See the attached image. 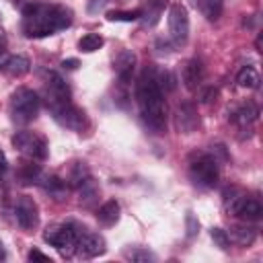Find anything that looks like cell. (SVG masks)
I'll return each instance as SVG.
<instances>
[{
	"mask_svg": "<svg viewBox=\"0 0 263 263\" xmlns=\"http://www.w3.org/2000/svg\"><path fill=\"white\" fill-rule=\"evenodd\" d=\"M107 18H109V21L132 23V21L142 18V10H140V8H136V10H111V12H107Z\"/></svg>",
	"mask_w": 263,
	"mask_h": 263,
	"instance_id": "obj_24",
	"label": "cell"
},
{
	"mask_svg": "<svg viewBox=\"0 0 263 263\" xmlns=\"http://www.w3.org/2000/svg\"><path fill=\"white\" fill-rule=\"evenodd\" d=\"M14 218H16V224L23 230H33L39 224V208H37V203L27 195L18 197L16 205H14Z\"/></svg>",
	"mask_w": 263,
	"mask_h": 263,
	"instance_id": "obj_9",
	"label": "cell"
},
{
	"mask_svg": "<svg viewBox=\"0 0 263 263\" xmlns=\"http://www.w3.org/2000/svg\"><path fill=\"white\" fill-rule=\"evenodd\" d=\"M236 216L242 218V220H259V218L263 216V205H261L257 199L245 195L242 203H240L238 210H236Z\"/></svg>",
	"mask_w": 263,
	"mask_h": 263,
	"instance_id": "obj_17",
	"label": "cell"
},
{
	"mask_svg": "<svg viewBox=\"0 0 263 263\" xmlns=\"http://www.w3.org/2000/svg\"><path fill=\"white\" fill-rule=\"evenodd\" d=\"M29 68H31V62H29V58L27 55H10L8 60H6V64H4V70H6V74H10V76H23V74H27L29 72Z\"/></svg>",
	"mask_w": 263,
	"mask_h": 263,
	"instance_id": "obj_19",
	"label": "cell"
},
{
	"mask_svg": "<svg viewBox=\"0 0 263 263\" xmlns=\"http://www.w3.org/2000/svg\"><path fill=\"white\" fill-rule=\"evenodd\" d=\"M160 12H162L160 2H156L154 6H148V10H146V12L142 10V16H144V27H152V25H156V23H158V18H160Z\"/></svg>",
	"mask_w": 263,
	"mask_h": 263,
	"instance_id": "obj_26",
	"label": "cell"
},
{
	"mask_svg": "<svg viewBox=\"0 0 263 263\" xmlns=\"http://www.w3.org/2000/svg\"><path fill=\"white\" fill-rule=\"evenodd\" d=\"M70 86L58 72H47L45 82V105L47 103H66L70 101Z\"/></svg>",
	"mask_w": 263,
	"mask_h": 263,
	"instance_id": "obj_11",
	"label": "cell"
},
{
	"mask_svg": "<svg viewBox=\"0 0 263 263\" xmlns=\"http://www.w3.org/2000/svg\"><path fill=\"white\" fill-rule=\"evenodd\" d=\"M29 261H45V263L49 261V263H51V259H49L47 255H43L41 251H37V249H31V251H29Z\"/></svg>",
	"mask_w": 263,
	"mask_h": 263,
	"instance_id": "obj_30",
	"label": "cell"
},
{
	"mask_svg": "<svg viewBox=\"0 0 263 263\" xmlns=\"http://www.w3.org/2000/svg\"><path fill=\"white\" fill-rule=\"evenodd\" d=\"M195 4L208 21H218L222 14V0H195Z\"/></svg>",
	"mask_w": 263,
	"mask_h": 263,
	"instance_id": "obj_21",
	"label": "cell"
},
{
	"mask_svg": "<svg viewBox=\"0 0 263 263\" xmlns=\"http://www.w3.org/2000/svg\"><path fill=\"white\" fill-rule=\"evenodd\" d=\"M6 259V249H4V242L0 240V261H4Z\"/></svg>",
	"mask_w": 263,
	"mask_h": 263,
	"instance_id": "obj_34",
	"label": "cell"
},
{
	"mask_svg": "<svg viewBox=\"0 0 263 263\" xmlns=\"http://www.w3.org/2000/svg\"><path fill=\"white\" fill-rule=\"evenodd\" d=\"M80 226L74 224V222H68V224H55L51 228H47L43 232V238L55 247L62 255H70L74 249H76V240H78V234H80Z\"/></svg>",
	"mask_w": 263,
	"mask_h": 263,
	"instance_id": "obj_5",
	"label": "cell"
},
{
	"mask_svg": "<svg viewBox=\"0 0 263 263\" xmlns=\"http://www.w3.org/2000/svg\"><path fill=\"white\" fill-rule=\"evenodd\" d=\"M6 168H8V160H6V154H4V150L0 148V177L6 173Z\"/></svg>",
	"mask_w": 263,
	"mask_h": 263,
	"instance_id": "obj_31",
	"label": "cell"
},
{
	"mask_svg": "<svg viewBox=\"0 0 263 263\" xmlns=\"http://www.w3.org/2000/svg\"><path fill=\"white\" fill-rule=\"evenodd\" d=\"M236 82H238V86H242V88H257V86H259V74H257V70H255L253 66H245V68L238 72Z\"/></svg>",
	"mask_w": 263,
	"mask_h": 263,
	"instance_id": "obj_22",
	"label": "cell"
},
{
	"mask_svg": "<svg viewBox=\"0 0 263 263\" xmlns=\"http://www.w3.org/2000/svg\"><path fill=\"white\" fill-rule=\"evenodd\" d=\"M210 236H212V240L222 249V251H226L228 247H230V238H228V232L226 230H222V228H212L210 230Z\"/></svg>",
	"mask_w": 263,
	"mask_h": 263,
	"instance_id": "obj_27",
	"label": "cell"
},
{
	"mask_svg": "<svg viewBox=\"0 0 263 263\" xmlns=\"http://www.w3.org/2000/svg\"><path fill=\"white\" fill-rule=\"evenodd\" d=\"M228 238L232 242H236L238 247H249L257 238V228L255 226H247V224H236V226L230 228Z\"/></svg>",
	"mask_w": 263,
	"mask_h": 263,
	"instance_id": "obj_16",
	"label": "cell"
},
{
	"mask_svg": "<svg viewBox=\"0 0 263 263\" xmlns=\"http://www.w3.org/2000/svg\"><path fill=\"white\" fill-rule=\"evenodd\" d=\"M156 45L160 47V49H158V53H168V51H171V45H168L166 41L162 43V39H158V41H156Z\"/></svg>",
	"mask_w": 263,
	"mask_h": 263,
	"instance_id": "obj_33",
	"label": "cell"
},
{
	"mask_svg": "<svg viewBox=\"0 0 263 263\" xmlns=\"http://www.w3.org/2000/svg\"><path fill=\"white\" fill-rule=\"evenodd\" d=\"M12 146L21 154H25L27 158H31V160H45L47 154H49L47 140L43 136L35 134V132H27V129L16 132L12 136Z\"/></svg>",
	"mask_w": 263,
	"mask_h": 263,
	"instance_id": "obj_6",
	"label": "cell"
},
{
	"mask_svg": "<svg viewBox=\"0 0 263 263\" xmlns=\"http://www.w3.org/2000/svg\"><path fill=\"white\" fill-rule=\"evenodd\" d=\"M47 109L51 111L53 119L68 127V129H74V132H80L84 129L86 125V119H84V111H80L76 105H72V101H66V103H47Z\"/></svg>",
	"mask_w": 263,
	"mask_h": 263,
	"instance_id": "obj_7",
	"label": "cell"
},
{
	"mask_svg": "<svg viewBox=\"0 0 263 263\" xmlns=\"http://www.w3.org/2000/svg\"><path fill=\"white\" fill-rule=\"evenodd\" d=\"M181 78H183V84L187 90H197L203 82V66L197 58L185 62L183 66V72H181Z\"/></svg>",
	"mask_w": 263,
	"mask_h": 263,
	"instance_id": "obj_13",
	"label": "cell"
},
{
	"mask_svg": "<svg viewBox=\"0 0 263 263\" xmlns=\"http://www.w3.org/2000/svg\"><path fill=\"white\" fill-rule=\"evenodd\" d=\"M257 117H259V109H257V105L251 103V101H247L245 105H240L238 109H234V111L230 113V119H232L236 125H240V127L251 125L253 121H257Z\"/></svg>",
	"mask_w": 263,
	"mask_h": 263,
	"instance_id": "obj_15",
	"label": "cell"
},
{
	"mask_svg": "<svg viewBox=\"0 0 263 263\" xmlns=\"http://www.w3.org/2000/svg\"><path fill=\"white\" fill-rule=\"evenodd\" d=\"M168 35L177 45L185 43L189 37V14L181 2H175L168 8Z\"/></svg>",
	"mask_w": 263,
	"mask_h": 263,
	"instance_id": "obj_8",
	"label": "cell"
},
{
	"mask_svg": "<svg viewBox=\"0 0 263 263\" xmlns=\"http://www.w3.org/2000/svg\"><path fill=\"white\" fill-rule=\"evenodd\" d=\"M99 47H103V37H101L99 33H88V35H84V37L78 41V49L84 51V53L97 51Z\"/></svg>",
	"mask_w": 263,
	"mask_h": 263,
	"instance_id": "obj_23",
	"label": "cell"
},
{
	"mask_svg": "<svg viewBox=\"0 0 263 263\" xmlns=\"http://www.w3.org/2000/svg\"><path fill=\"white\" fill-rule=\"evenodd\" d=\"M152 76H154V82L158 84V88H160L162 92H171V90L177 88V78H175L173 72L162 70V68H158V70L152 68Z\"/></svg>",
	"mask_w": 263,
	"mask_h": 263,
	"instance_id": "obj_20",
	"label": "cell"
},
{
	"mask_svg": "<svg viewBox=\"0 0 263 263\" xmlns=\"http://www.w3.org/2000/svg\"><path fill=\"white\" fill-rule=\"evenodd\" d=\"M134 66H136V53L132 49H123V51L117 53V58L113 60V70L119 76V82L121 84H125L132 78Z\"/></svg>",
	"mask_w": 263,
	"mask_h": 263,
	"instance_id": "obj_14",
	"label": "cell"
},
{
	"mask_svg": "<svg viewBox=\"0 0 263 263\" xmlns=\"http://www.w3.org/2000/svg\"><path fill=\"white\" fill-rule=\"evenodd\" d=\"M72 25V12L66 6L47 2H29L23 8V33L27 37L39 39L53 35Z\"/></svg>",
	"mask_w": 263,
	"mask_h": 263,
	"instance_id": "obj_1",
	"label": "cell"
},
{
	"mask_svg": "<svg viewBox=\"0 0 263 263\" xmlns=\"http://www.w3.org/2000/svg\"><path fill=\"white\" fill-rule=\"evenodd\" d=\"M136 101L140 107L142 121L154 134H164L166 129V103L164 92L158 88L152 76V68H146L136 84Z\"/></svg>",
	"mask_w": 263,
	"mask_h": 263,
	"instance_id": "obj_2",
	"label": "cell"
},
{
	"mask_svg": "<svg viewBox=\"0 0 263 263\" xmlns=\"http://www.w3.org/2000/svg\"><path fill=\"white\" fill-rule=\"evenodd\" d=\"M62 66H64L66 70H74V68H78V60H74V58H72V60H64Z\"/></svg>",
	"mask_w": 263,
	"mask_h": 263,
	"instance_id": "obj_32",
	"label": "cell"
},
{
	"mask_svg": "<svg viewBox=\"0 0 263 263\" xmlns=\"http://www.w3.org/2000/svg\"><path fill=\"white\" fill-rule=\"evenodd\" d=\"M189 177L195 185L210 189L218 183L220 179V168H218V160L212 154H197L189 160Z\"/></svg>",
	"mask_w": 263,
	"mask_h": 263,
	"instance_id": "obj_4",
	"label": "cell"
},
{
	"mask_svg": "<svg viewBox=\"0 0 263 263\" xmlns=\"http://www.w3.org/2000/svg\"><path fill=\"white\" fill-rule=\"evenodd\" d=\"M39 115V97L31 88H16L10 97V117L16 123H31Z\"/></svg>",
	"mask_w": 263,
	"mask_h": 263,
	"instance_id": "obj_3",
	"label": "cell"
},
{
	"mask_svg": "<svg viewBox=\"0 0 263 263\" xmlns=\"http://www.w3.org/2000/svg\"><path fill=\"white\" fill-rule=\"evenodd\" d=\"M175 125L181 134H191L195 132V127L199 125V117H197V109L193 103H181L177 107L175 113Z\"/></svg>",
	"mask_w": 263,
	"mask_h": 263,
	"instance_id": "obj_12",
	"label": "cell"
},
{
	"mask_svg": "<svg viewBox=\"0 0 263 263\" xmlns=\"http://www.w3.org/2000/svg\"><path fill=\"white\" fill-rule=\"evenodd\" d=\"M78 257L82 259H92V257H99L105 253V240L101 234H95V232H88V230H80L78 234V240H76V249Z\"/></svg>",
	"mask_w": 263,
	"mask_h": 263,
	"instance_id": "obj_10",
	"label": "cell"
},
{
	"mask_svg": "<svg viewBox=\"0 0 263 263\" xmlns=\"http://www.w3.org/2000/svg\"><path fill=\"white\" fill-rule=\"evenodd\" d=\"M97 220H99L103 226H113V224L119 220V203H117L115 199L105 201V203L97 210Z\"/></svg>",
	"mask_w": 263,
	"mask_h": 263,
	"instance_id": "obj_18",
	"label": "cell"
},
{
	"mask_svg": "<svg viewBox=\"0 0 263 263\" xmlns=\"http://www.w3.org/2000/svg\"><path fill=\"white\" fill-rule=\"evenodd\" d=\"M185 222H187V236H195V234L199 232V222H197V218L189 212L187 218H185Z\"/></svg>",
	"mask_w": 263,
	"mask_h": 263,
	"instance_id": "obj_28",
	"label": "cell"
},
{
	"mask_svg": "<svg viewBox=\"0 0 263 263\" xmlns=\"http://www.w3.org/2000/svg\"><path fill=\"white\" fill-rule=\"evenodd\" d=\"M6 60H8V51H6V37H4V29H2V25H0V68H4Z\"/></svg>",
	"mask_w": 263,
	"mask_h": 263,
	"instance_id": "obj_29",
	"label": "cell"
},
{
	"mask_svg": "<svg viewBox=\"0 0 263 263\" xmlns=\"http://www.w3.org/2000/svg\"><path fill=\"white\" fill-rule=\"evenodd\" d=\"M125 257H127V259H132V261H138V263H144V261H154V255H152L148 249H140V247L127 249V251H125Z\"/></svg>",
	"mask_w": 263,
	"mask_h": 263,
	"instance_id": "obj_25",
	"label": "cell"
}]
</instances>
